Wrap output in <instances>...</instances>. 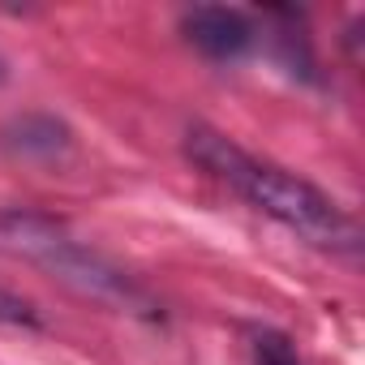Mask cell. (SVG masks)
I'll use <instances>...</instances> for the list:
<instances>
[{
	"instance_id": "cell-2",
	"label": "cell",
	"mask_w": 365,
	"mask_h": 365,
	"mask_svg": "<svg viewBox=\"0 0 365 365\" xmlns=\"http://www.w3.org/2000/svg\"><path fill=\"white\" fill-rule=\"evenodd\" d=\"M185 39L198 48V52H207V56H215V61H232V56H241L250 43H254V26L237 14V9H215V5H207V9H194V14H185Z\"/></svg>"
},
{
	"instance_id": "cell-3",
	"label": "cell",
	"mask_w": 365,
	"mask_h": 365,
	"mask_svg": "<svg viewBox=\"0 0 365 365\" xmlns=\"http://www.w3.org/2000/svg\"><path fill=\"white\" fill-rule=\"evenodd\" d=\"M250 348H254V361L258 365H301L292 339L279 335V331H254V344Z\"/></svg>"
},
{
	"instance_id": "cell-4",
	"label": "cell",
	"mask_w": 365,
	"mask_h": 365,
	"mask_svg": "<svg viewBox=\"0 0 365 365\" xmlns=\"http://www.w3.org/2000/svg\"><path fill=\"white\" fill-rule=\"evenodd\" d=\"M0 322H35V309L22 301V297H14V292H5L0 288Z\"/></svg>"
},
{
	"instance_id": "cell-1",
	"label": "cell",
	"mask_w": 365,
	"mask_h": 365,
	"mask_svg": "<svg viewBox=\"0 0 365 365\" xmlns=\"http://www.w3.org/2000/svg\"><path fill=\"white\" fill-rule=\"evenodd\" d=\"M190 159L202 163L215 180L232 185L245 202H254L262 215L279 220L284 228H292L297 237H305L309 245H322V250H344L352 254L361 232L352 224V215H344L322 190H314L309 180L267 163V159H254L250 150H241L237 142H228L224 133L215 129H190Z\"/></svg>"
}]
</instances>
